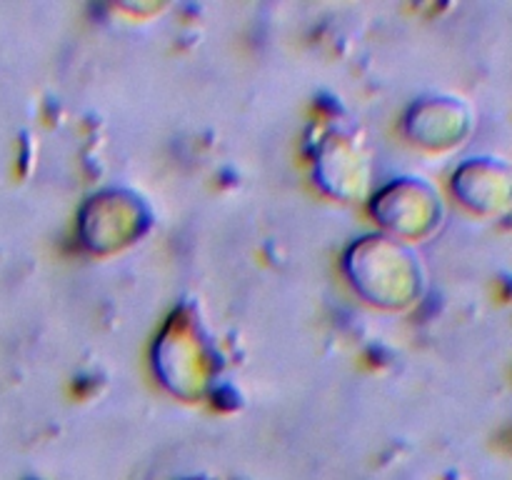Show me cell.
<instances>
[{"mask_svg":"<svg viewBox=\"0 0 512 480\" xmlns=\"http://www.w3.org/2000/svg\"><path fill=\"white\" fill-rule=\"evenodd\" d=\"M458 188L480 213H508L512 208V165L498 158L475 160L463 168Z\"/></svg>","mask_w":512,"mask_h":480,"instance_id":"1","label":"cell"}]
</instances>
